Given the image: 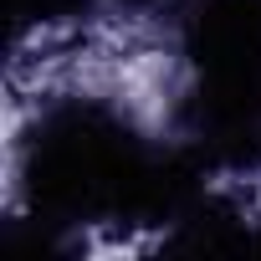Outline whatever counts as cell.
<instances>
[{
  "mask_svg": "<svg viewBox=\"0 0 261 261\" xmlns=\"http://www.w3.org/2000/svg\"><path fill=\"white\" fill-rule=\"evenodd\" d=\"M21 174L31 215L46 225L200 220V169L92 97L57 102L36 118Z\"/></svg>",
  "mask_w": 261,
  "mask_h": 261,
  "instance_id": "6da1fadb",
  "label": "cell"
},
{
  "mask_svg": "<svg viewBox=\"0 0 261 261\" xmlns=\"http://www.w3.org/2000/svg\"><path fill=\"white\" fill-rule=\"evenodd\" d=\"M190 139L205 159L261 164V0H190L179 21Z\"/></svg>",
  "mask_w": 261,
  "mask_h": 261,
  "instance_id": "7a4b0ae2",
  "label": "cell"
},
{
  "mask_svg": "<svg viewBox=\"0 0 261 261\" xmlns=\"http://www.w3.org/2000/svg\"><path fill=\"white\" fill-rule=\"evenodd\" d=\"M92 6H97V0H11V21H16V31H26V26H57V21H77Z\"/></svg>",
  "mask_w": 261,
  "mask_h": 261,
  "instance_id": "3957f363",
  "label": "cell"
},
{
  "mask_svg": "<svg viewBox=\"0 0 261 261\" xmlns=\"http://www.w3.org/2000/svg\"><path fill=\"white\" fill-rule=\"evenodd\" d=\"M118 6H154V0H118Z\"/></svg>",
  "mask_w": 261,
  "mask_h": 261,
  "instance_id": "277c9868",
  "label": "cell"
}]
</instances>
